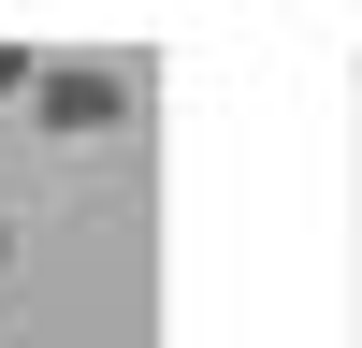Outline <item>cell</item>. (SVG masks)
Wrapping results in <instances>:
<instances>
[{"label": "cell", "instance_id": "obj_1", "mask_svg": "<svg viewBox=\"0 0 362 348\" xmlns=\"http://www.w3.org/2000/svg\"><path fill=\"white\" fill-rule=\"evenodd\" d=\"M29 102H44V131H58V145H73V131H131L145 58H44V73H29Z\"/></svg>", "mask_w": 362, "mask_h": 348}, {"label": "cell", "instance_id": "obj_2", "mask_svg": "<svg viewBox=\"0 0 362 348\" xmlns=\"http://www.w3.org/2000/svg\"><path fill=\"white\" fill-rule=\"evenodd\" d=\"M0 261H15V218H0Z\"/></svg>", "mask_w": 362, "mask_h": 348}]
</instances>
